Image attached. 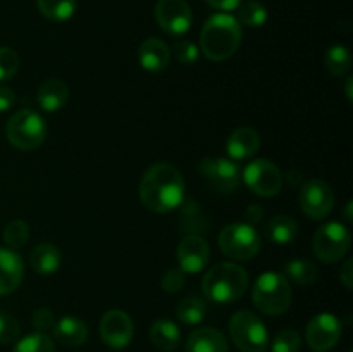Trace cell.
<instances>
[{
    "instance_id": "obj_1",
    "label": "cell",
    "mask_w": 353,
    "mask_h": 352,
    "mask_svg": "<svg viewBox=\"0 0 353 352\" xmlns=\"http://www.w3.org/2000/svg\"><path fill=\"white\" fill-rule=\"evenodd\" d=\"M140 199L152 213H169L185 200V179L176 166L155 162L140 182Z\"/></svg>"
},
{
    "instance_id": "obj_2",
    "label": "cell",
    "mask_w": 353,
    "mask_h": 352,
    "mask_svg": "<svg viewBox=\"0 0 353 352\" xmlns=\"http://www.w3.org/2000/svg\"><path fill=\"white\" fill-rule=\"evenodd\" d=\"M241 43V24L230 14L210 17L200 33V48L210 61H226L233 57Z\"/></svg>"
},
{
    "instance_id": "obj_3",
    "label": "cell",
    "mask_w": 353,
    "mask_h": 352,
    "mask_svg": "<svg viewBox=\"0 0 353 352\" xmlns=\"http://www.w3.org/2000/svg\"><path fill=\"white\" fill-rule=\"evenodd\" d=\"M248 286V275L241 266L233 262H219L205 273L202 282L203 293L216 304L236 302Z\"/></svg>"
},
{
    "instance_id": "obj_4",
    "label": "cell",
    "mask_w": 353,
    "mask_h": 352,
    "mask_svg": "<svg viewBox=\"0 0 353 352\" xmlns=\"http://www.w3.org/2000/svg\"><path fill=\"white\" fill-rule=\"evenodd\" d=\"M254 306L268 316H281L292 306V286L283 273L265 271L255 280L252 289Z\"/></svg>"
},
{
    "instance_id": "obj_5",
    "label": "cell",
    "mask_w": 353,
    "mask_h": 352,
    "mask_svg": "<svg viewBox=\"0 0 353 352\" xmlns=\"http://www.w3.org/2000/svg\"><path fill=\"white\" fill-rule=\"evenodd\" d=\"M6 137L17 150H34L47 137V124L43 117L31 109L17 110L6 124Z\"/></svg>"
},
{
    "instance_id": "obj_6",
    "label": "cell",
    "mask_w": 353,
    "mask_h": 352,
    "mask_svg": "<svg viewBox=\"0 0 353 352\" xmlns=\"http://www.w3.org/2000/svg\"><path fill=\"white\" fill-rule=\"evenodd\" d=\"M230 335L241 352H264L269 347V335L257 314L238 311L230 320Z\"/></svg>"
},
{
    "instance_id": "obj_7",
    "label": "cell",
    "mask_w": 353,
    "mask_h": 352,
    "mask_svg": "<svg viewBox=\"0 0 353 352\" xmlns=\"http://www.w3.org/2000/svg\"><path fill=\"white\" fill-rule=\"evenodd\" d=\"M219 247L226 257L248 261L261 251V237L250 224L233 223L219 233Z\"/></svg>"
},
{
    "instance_id": "obj_8",
    "label": "cell",
    "mask_w": 353,
    "mask_h": 352,
    "mask_svg": "<svg viewBox=\"0 0 353 352\" xmlns=\"http://www.w3.org/2000/svg\"><path fill=\"white\" fill-rule=\"evenodd\" d=\"M352 237L341 223H327L316 231L312 240L314 254L326 264L341 261L350 251Z\"/></svg>"
},
{
    "instance_id": "obj_9",
    "label": "cell",
    "mask_w": 353,
    "mask_h": 352,
    "mask_svg": "<svg viewBox=\"0 0 353 352\" xmlns=\"http://www.w3.org/2000/svg\"><path fill=\"white\" fill-rule=\"evenodd\" d=\"M203 179L221 193H231L240 186L241 168L226 157H207L199 164Z\"/></svg>"
},
{
    "instance_id": "obj_10",
    "label": "cell",
    "mask_w": 353,
    "mask_h": 352,
    "mask_svg": "<svg viewBox=\"0 0 353 352\" xmlns=\"http://www.w3.org/2000/svg\"><path fill=\"white\" fill-rule=\"evenodd\" d=\"M241 179L252 192L261 197L276 195L283 186V175L278 166L265 159L252 161L241 171Z\"/></svg>"
},
{
    "instance_id": "obj_11",
    "label": "cell",
    "mask_w": 353,
    "mask_h": 352,
    "mask_svg": "<svg viewBox=\"0 0 353 352\" xmlns=\"http://www.w3.org/2000/svg\"><path fill=\"white\" fill-rule=\"evenodd\" d=\"M155 21L168 35L181 37L192 28V7L186 0H157Z\"/></svg>"
},
{
    "instance_id": "obj_12",
    "label": "cell",
    "mask_w": 353,
    "mask_h": 352,
    "mask_svg": "<svg viewBox=\"0 0 353 352\" xmlns=\"http://www.w3.org/2000/svg\"><path fill=\"white\" fill-rule=\"evenodd\" d=\"M300 207L310 219H324L334 207V192L324 179H310L300 188Z\"/></svg>"
},
{
    "instance_id": "obj_13",
    "label": "cell",
    "mask_w": 353,
    "mask_h": 352,
    "mask_svg": "<svg viewBox=\"0 0 353 352\" xmlns=\"http://www.w3.org/2000/svg\"><path fill=\"white\" fill-rule=\"evenodd\" d=\"M307 344L312 351H331L341 338V323L331 313H321L307 324Z\"/></svg>"
},
{
    "instance_id": "obj_14",
    "label": "cell",
    "mask_w": 353,
    "mask_h": 352,
    "mask_svg": "<svg viewBox=\"0 0 353 352\" xmlns=\"http://www.w3.org/2000/svg\"><path fill=\"white\" fill-rule=\"evenodd\" d=\"M134 335V324L130 314L121 309L107 311L100 321V337L110 349H124Z\"/></svg>"
},
{
    "instance_id": "obj_15",
    "label": "cell",
    "mask_w": 353,
    "mask_h": 352,
    "mask_svg": "<svg viewBox=\"0 0 353 352\" xmlns=\"http://www.w3.org/2000/svg\"><path fill=\"white\" fill-rule=\"evenodd\" d=\"M210 259L209 244L200 235H186L178 247V262L179 269L183 273H195L202 271Z\"/></svg>"
},
{
    "instance_id": "obj_16",
    "label": "cell",
    "mask_w": 353,
    "mask_h": 352,
    "mask_svg": "<svg viewBox=\"0 0 353 352\" xmlns=\"http://www.w3.org/2000/svg\"><path fill=\"white\" fill-rule=\"evenodd\" d=\"M24 276L23 259L10 248H0V297L14 292Z\"/></svg>"
},
{
    "instance_id": "obj_17",
    "label": "cell",
    "mask_w": 353,
    "mask_h": 352,
    "mask_svg": "<svg viewBox=\"0 0 353 352\" xmlns=\"http://www.w3.org/2000/svg\"><path fill=\"white\" fill-rule=\"evenodd\" d=\"M261 148V137L254 128L241 126L230 135L226 144V150L233 161H243L257 154Z\"/></svg>"
},
{
    "instance_id": "obj_18",
    "label": "cell",
    "mask_w": 353,
    "mask_h": 352,
    "mask_svg": "<svg viewBox=\"0 0 353 352\" xmlns=\"http://www.w3.org/2000/svg\"><path fill=\"white\" fill-rule=\"evenodd\" d=\"M138 59L145 71L159 72L164 71L171 61V50L168 45L159 38H147L138 48Z\"/></svg>"
},
{
    "instance_id": "obj_19",
    "label": "cell",
    "mask_w": 353,
    "mask_h": 352,
    "mask_svg": "<svg viewBox=\"0 0 353 352\" xmlns=\"http://www.w3.org/2000/svg\"><path fill=\"white\" fill-rule=\"evenodd\" d=\"M186 352H228V338L216 328H199L190 333Z\"/></svg>"
},
{
    "instance_id": "obj_20",
    "label": "cell",
    "mask_w": 353,
    "mask_h": 352,
    "mask_svg": "<svg viewBox=\"0 0 353 352\" xmlns=\"http://www.w3.org/2000/svg\"><path fill=\"white\" fill-rule=\"evenodd\" d=\"M52 330H54V337L59 344L71 349L85 344L86 337H88V326L85 324V321L72 316L59 320Z\"/></svg>"
},
{
    "instance_id": "obj_21",
    "label": "cell",
    "mask_w": 353,
    "mask_h": 352,
    "mask_svg": "<svg viewBox=\"0 0 353 352\" xmlns=\"http://www.w3.org/2000/svg\"><path fill=\"white\" fill-rule=\"evenodd\" d=\"M69 97V88L62 79L50 78L45 79L37 92V102L47 113H57L65 106Z\"/></svg>"
},
{
    "instance_id": "obj_22",
    "label": "cell",
    "mask_w": 353,
    "mask_h": 352,
    "mask_svg": "<svg viewBox=\"0 0 353 352\" xmlns=\"http://www.w3.org/2000/svg\"><path fill=\"white\" fill-rule=\"evenodd\" d=\"M31 268L38 273V275H54L59 268H61V252L54 244H40L31 251L30 255Z\"/></svg>"
},
{
    "instance_id": "obj_23",
    "label": "cell",
    "mask_w": 353,
    "mask_h": 352,
    "mask_svg": "<svg viewBox=\"0 0 353 352\" xmlns=\"http://www.w3.org/2000/svg\"><path fill=\"white\" fill-rule=\"evenodd\" d=\"M150 340L159 351L172 352L174 349H178L181 333L171 320H157L150 328Z\"/></svg>"
},
{
    "instance_id": "obj_24",
    "label": "cell",
    "mask_w": 353,
    "mask_h": 352,
    "mask_svg": "<svg viewBox=\"0 0 353 352\" xmlns=\"http://www.w3.org/2000/svg\"><path fill=\"white\" fill-rule=\"evenodd\" d=\"M265 233H268L269 240L278 245L292 244L299 235V223L288 214H278L268 223Z\"/></svg>"
},
{
    "instance_id": "obj_25",
    "label": "cell",
    "mask_w": 353,
    "mask_h": 352,
    "mask_svg": "<svg viewBox=\"0 0 353 352\" xmlns=\"http://www.w3.org/2000/svg\"><path fill=\"white\" fill-rule=\"evenodd\" d=\"M286 278L300 286H307L317 280V266L305 257H299L290 261L285 266Z\"/></svg>"
},
{
    "instance_id": "obj_26",
    "label": "cell",
    "mask_w": 353,
    "mask_h": 352,
    "mask_svg": "<svg viewBox=\"0 0 353 352\" xmlns=\"http://www.w3.org/2000/svg\"><path fill=\"white\" fill-rule=\"evenodd\" d=\"M41 16L50 21H68L74 16L78 2L76 0H37Z\"/></svg>"
},
{
    "instance_id": "obj_27",
    "label": "cell",
    "mask_w": 353,
    "mask_h": 352,
    "mask_svg": "<svg viewBox=\"0 0 353 352\" xmlns=\"http://www.w3.org/2000/svg\"><path fill=\"white\" fill-rule=\"evenodd\" d=\"M324 66L333 76H343L352 68V54L345 45H333L324 55Z\"/></svg>"
},
{
    "instance_id": "obj_28",
    "label": "cell",
    "mask_w": 353,
    "mask_h": 352,
    "mask_svg": "<svg viewBox=\"0 0 353 352\" xmlns=\"http://www.w3.org/2000/svg\"><path fill=\"white\" fill-rule=\"evenodd\" d=\"M238 23L250 28H259L268 21V9L262 2L248 0V2L238 6Z\"/></svg>"
},
{
    "instance_id": "obj_29",
    "label": "cell",
    "mask_w": 353,
    "mask_h": 352,
    "mask_svg": "<svg viewBox=\"0 0 353 352\" xmlns=\"http://www.w3.org/2000/svg\"><path fill=\"white\" fill-rule=\"evenodd\" d=\"M207 306L202 299H183L176 307V316L185 324H199L205 317Z\"/></svg>"
},
{
    "instance_id": "obj_30",
    "label": "cell",
    "mask_w": 353,
    "mask_h": 352,
    "mask_svg": "<svg viewBox=\"0 0 353 352\" xmlns=\"http://www.w3.org/2000/svg\"><path fill=\"white\" fill-rule=\"evenodd\" d=\"M14 352H55V344L47 333H31L17 342Z\"/></svg>"
},
{
    "instance_id": "obj_31",
    "label": "cell",
    "mask_w": 353,
    "mask_h": 352,
    "mask_svg": "<svg viewBox=\"0 0 353 352\" xmlns=\"http://www.w3.org/2000/svg\"><path fill=\"white\" fill-rule=\"evenodd\" d=\"M30 238V228L23 219H14L3 230V242L9 248H19L26 245Z\"/></svg>"
},
{
    "instance_id": "obj_32",
    "label": "cell",
    "mask_w": 353,
    "mask_h": 352,
    "mask_svg": "<svg viewBox=\"0 0 353 352\" xmlns=\"http://www.w3.org/2000/svg\"><path fill=\"white\" fill-rule=\"evenodd\" d=\"M300 347H302V338L293 328H285L279 331L271 344L272 352H299Z\"/></svg>"
},
{
    "instance_id": "obj_33",
    "label": "cell",
    "mask_w": 353,
    "mask_h": 352,
    "mask_svg": "<svg viewBox=\"0 0 353 352\" xmlns=\"http://www.w3.org/2000/svg\"><path fill=\"white\" fill-rule=\"evenodd\" d=\"M19 69V55L10 47H0V81L10 79Z\"/></svg>"
},
{
    "instance_id": "obj_34",
    "label": "cell",
    "mask_w": 353,
    "mask_h": 352,
    "mask_svg": "<svg viewBox=\"0 0 353 352\" xmlns=\"http://www.w3.org/2000/svg\"><path fill=\"white\" fill-rule=\"evenodd\" d=\"M19 321L7 313H0V344H12L19 338Z\"/></svg>"
},
{
    "instance_id": "obj_35",
    "label": "cell",
    "mask_w": 353,
    "mask_h": 352,
    "mask_svg": "<svg viewBox=\"0 0 353 352\" xmlns=\"http://www.w3.org/2000/svg\"><path fill=\"white\" fill-rule=\"evenodd\" d=\"M176 59H178L181 64H193V62L199 59V47H196L193 41L190 40H178L172 47Z\"/></svg>"
},
{
    "instance_id": "obj_36",
    "label": "cell",
    "mask_w": 353,
    "mask_h": 352,
    "mask_svg": "<svg viewBox=\"0 0 353 352\" xmlns=\"http://www.w3.org/2000/svg\"><path fill=\"white\" fill-rule=\"evenodd\" d=\"M185 275L186 273H183L181 269H169V271H165L161 280L162 289L169 293L179 292L183 285H185Z\"/></svg>"
},
{
    "instance_id": "obj_37",
    "label": "cell",
    "mask_w": 353,
    "mask_h": 352,
    "mask_svg": "<svg viewBox=\"0 0 353 352\" xmlns=\"http://www.w3.org/2000/svg\"><path fill=\"white\" fill-rule=\"evenodd\" d=\"M33 328L37 331H40V333H45V331L52 330L55 324V317H54V313H52L50 309H47V307H38L37 311L33 313Z\"/></svg>"
},
{
    "instance_id": "obj_38",
    "label": "cell",
    "mask_w": 353,
    "mask_h": 352,
    "mask_svg": "<svg viewBox=\"0 0 353 352\" xmlns=\"http://www.w3.org/2000/svg\"><path fill=\"white\" fill-rule=\"evenodd\" d=\"M16 104V93L9 86H0V113H6Z\"/></svg>"
},
{
    "instance_id": "obj_39",
    "label": "cell",
    "mask_w": 353,
    "mask_h": 352,
    "mask_svg": "<svg viewBox=\"0 0 353 352\" xmlns=\"http://www.w3.org/2000/svg\"><path fill=\"white\" fill-rule=\"evenodd\" d=\"M340 280L343 282V285L347 286L348 290L353 289V262L352 259H347L341 266V271H340Z\"/></svg>"
},
{
    "instance_id": "obj_40",
    "label": "cell",
    "mask_w": 353,
    "mask_h": 352,
    "mask_svg": "<svg viewBox=\"0 0 353 352\" xmlns=\"http://www.w3.org/2000/svg\"><path fill=\"white\" fill-rule=\"evenodd\" d=\"M210 7L214 9L224 10V12H230V10H236L238 6L241 3V0H207Z\"/></svg>"
},
{
    "instance_id": "obj_41",
    "label": "cell",
    "mask_w": 353,
    "mask_h": 352,
    "mask_svg": "<svg viewBox=\"0 0 353 352\" xmlns=\"http://www.w3.org/2000/svg\"><path fill=\"white\" fill-rule=\"evenodd\" d=\"M262 214H264V211H262V207H257V206H252L250 209L247 211V217L250 221H259L262 217Z\"/></svg>"
},
{
    "instance_id": "obj_42",
    "label": "cell",
    "mask_w": 353,
    "mask_h": 352,
    "mask_svg": "<svg viewBox=\"0 0 353 352\" xmlns=\"http://www.w3.org/2000/svg\"><path fill=\"white\" fill-rule=\"evenodd\" d=\"M352 206H353V204H352V200H350V202L347 204V209H345V219H347L348 223H352V221H353V216H352Z\"/></svg>"
},
{
    "instance_id": "obj_43",
    "label": "cell",
    "mask_w": 353,
    "mask_h": 352,
    "mask_svg": "<svg viewBox=\"0 0 353 352\" xmlns=\"http://www.w3.org/2000/svg\"><path fill=\"white\" fill-rule=\"evenodd\" d=\"M352 83H353V78H352V76H348V78H347V86H345V88H347V97H348V100H353V95H352Z\"/></svg>"
}]
</instances>
